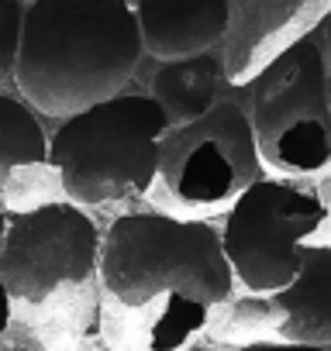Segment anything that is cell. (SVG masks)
<instances>
[{
  "label": "cell",
  "instance_id": "6da1fadb",
  "mask_svg": "<svg viewBox=\"0 0 331 351\" xmlns=\"http://www.w3.org/2000/svg\"><path fill=\"white\" fill-rule=\"evenodd\" d=\"M104 334L121 351H180L231 300L221 231L159 210L121 214L100 245Z\"/></svg>",
  "mask_w": 331,
  "mask_h": 351
},
{
  "label": "cell",
  "instance_id": "7a4b0ae2",
  "mask_svg": "<svg viewBox=\"0 0 331 351\" xmlns=\"http://www.w3.org/2000/svg\"><path fill=\"white\" fill-rule=\"evenodd\" d=\"M145 59L128 0H32L14 86L52 117H73L124 93Z\"/></svg>",
  "mask_w": 331,
  "mask_h": 351
},
{
  "label": "cell",
  "instance_id": "3957f363",
  "mask_svg": "<svg viewBox=\"0 0 331 351\" xmlns=\"http://www.w3.org/2000/svg\"><path fill=\"white\" fill-rule=\"evenodd\" d=\"M170 131L152 93H117L73 117L49 138V165L76 207L141 197L159 183V152Z\"/></svg>",
  "mask_w": 331,
  "mask_h": 351
},
{
  "label": "cell",
  "instance_id": "277c9868",
  "mask_svg": "<svg viewBox=\"0 0 331 351\" xmlns=\"http://www.w3.org/2000/svg\"><path fill=\"white\" fill-rule=\"evenodd\" d=\"M249 114L262 162L300 176L331 165L328 62L317 28L297 35L249 80Z\"/></svg>",
  "mask_w": 331,
  "mask_h": 351
},
{
  "label": "cell",
  "instance_id": "5b68a950",
  "mask_svg": "<svg viewBox=\"0 0 331 351\" xmlns=\"http://www.w3.org/2000/svg\"><path fill=\"white\" fill-rule=\"evenodd\" d=\"M255 180H262V152L249 114V83L231 86L204 117L162 138L159 186L183 207L238 200Z\"/></svg>",
  "mask_w": 331,
  "mask_h": 351
},
{
  "label": "cell",
  "instance_id": "8992f818",
  "mask_svg": "<svg viewBox=\"0 0 331 351\" xmlns=\"http://www.w3.org/2000/svg\"><path fill=\"white\" fill-rule=\"evenodd\" d=\"M328 204L310 190L286 180H255L238 200L221 228V245L231 262L235 282L249 293L286 289L304 262V241L324 224Z\"/></svg>",
  "mask_w": 331,
  "mask_h": 351
},
{
  "label": "cell",
  "instance_id": "52a82bcc",
  "mask_svg": "<svg viewBox=\"0 0 331 351\" xmlns=\"http://www.w3.org/2000/svg\"><path fill=\"white\" fill-rule=\"evenodd\" d=\"M104 234L73 200H49L11 214L0 245V279L25 303H45L66 286L87 282L100 269Z\"/></svg>",
  "mask_w": 331,
  "mask_h": 351
},
{
  "label": "cell",
  "instance_id": "ba28073f",
  "mask_svg": "<svg viewBox=\"0 0 331 351\" xmlns=\"http://www.w3.org/2000/svg\"><path fill=\"white\" fill-rule=\"evenodd\" d=\"M138 18L145 56L183 62L211 52L231 28V0H128Z\"/></svg>",
  "mask_w": 331,
  "mask_h": 351
},
{
  "label": "cell",
  "instance_id": "9c48e42d",
  "mask_svg": "<svg viewBox=\"0 0 331 351\" xmlns=\"http://www.w3.org/2000/svg\"><path fill=\"white\" fill-rule=\"evenodd\" d=\"M279 341L331 348V245H307L297 279L273 293Z\"/></svg>",
  "mask_w": 331,
  "mask_h": 351
},
{
  "label": "cell",
  "instance_id": "30bf717a",
  "mask_svg": "<svg viewBox=\"0 0 331 351\" xmlns=\"http://www.w3.org/2000/svg\"><path fill=\"white\" fill-rule=\"evenodd\" d=\"M166 117L170 128L176 124H190L197 117H204L221 97H228V80H225V62L211 52L183 59V62H159L155 76H152V90H148Z\"/></svg>",
  "mask_w": 331,
  "mask_h": 351
},
{
  "label": "cell",
  "instance_id": "8fae6325",
  "mask_svg": "<svg viewBox=\"0 0 331 351\" xmlns=\"http://www.w3.org/2000/svg\"><path fill=\"white\" fill-rule=\"evenodd\" d=\"M49 162V134L25 97L0 90V197L14 169H35Z\"/></svg>",
  "mask_w": 331,
  "mask_h": 351
},
{
  "label": "cell",
  "instance_id": "7c38bea8",
  "mask_svg": "<svg viewBox=\"0 0 331 351\" xmlns=\"http://www.w3.org/2000/svg\"><path fill=\"white\" fill-rule=\"evenodd\" d=\"M28 4L32 0H0V90H8L18 73L21 28H25Z\"/></svg>",
  "mask_w": 331,
  "mask_h": 351
},
{
  "label": "cell",
  "instance_id": "4fadbf2b",
  "mask_svg": "<svg viewBox=\"0 0 331 351\" xmlns=\"http://www.w3.org/2000/svg\"><path fill=\"white\" fill-rule=\"evenodd\" d=\"M235 351H331V348H310V344H286V341H252Z\"/></svg>",
  "mask_w": 331,
  "mask_h": 351
},
{
  "label": "cell",
  "instance_id": "5bb4252c",
  "mask_svg": "<svg viewBox=\"0 0 331 351\" xmlns=\"http://www.w3.org/2000/svg\"><path fill=\"white\" fill-rule=\"evenodd\" d=\"M314 28L321 32V42H324V62H328V100H331V11H324Z\"/></svg>",
  "mask_w": 331,
  "mask_h": 351
},
{
  "label": "cell",
  "instance_id": "9a60e30c",
  "mask_svg": "<svg viewBox=\"0 0 331 351\" xmlns=\"http://www.w3.org/2000/svg\"><path fill=\"white\" fill-rule=\"evenodd\" d=\"M11 293H8V286H4V279H0V334H4L8 327H11Z\"/></svg>",
  "mask_w": 331,
  "mask_h": 351
},
{
  "label": "cell",
  "instance_id": "2e32d148",
  "mask_svg": "<svg viewBox=\"0 0 331 351\" xmlns=\"http://www.w3.org/2000/svg\"><path fill=\"white\" fill-rule=\"evenodd\" d=\"M8 221H11V214L4 210V204H0V245H4V234H8Z\"/></svg>",
  "mask_w": 331,
  "mask_h": 351
},
{
  "label": "cell",
  "instance_id": "e0dca14e",
  "mask_svg": "<svg viewBox=\"0 0 331 351\" xmlns=\"http://www.w3.org/2000/svg\"><path fill=\"white\" fill-rule=\"evenodd\" d=\"M180 351H207V348H180Z\"/></svg>",
  "mask_w": 331,
  "mask_h": 351
}]
</instances>
